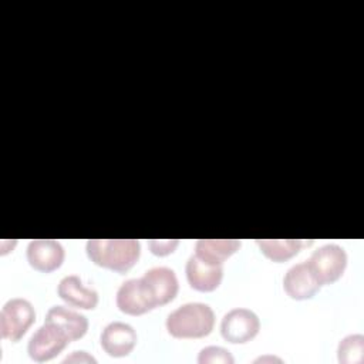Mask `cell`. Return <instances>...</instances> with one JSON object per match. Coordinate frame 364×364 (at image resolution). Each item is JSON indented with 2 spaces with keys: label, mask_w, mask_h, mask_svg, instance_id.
<instances>
[{
  "label": "cell",
  "mask_w": 364,
  "mask_h": 364,
  "mask_svg": "<svg viewBox=\"0 0 364 364\" xmlns=\"http://www.w3.org/2000/svg\"><path fill=\"white\" fill-rule=\"evenodd\" d=\"M185 273L192 289L202 293H209L220 286L223 279V266L210 264L196 255H192L186 262Z\"/></svg>",
  "instance_id": "7c38bea8"
},
{
  "label": "cell",
  "mask_w": 364,
  "mask_h": 364,
  "mask_svg": "<svg viewBox=\"0 0 364 364\" xmlns=\"http://www.w3.org/2000/svg\"><path fill=\"white\" fill-rule=\"evenodd\" d=\"M46 321L60 327L71 341L80 340L88 331V318L64 306H53L46 314Z\"/></svg>",
  "instance_id": "5bb4252c"
},
{
  "label": "cell",
  "mask_w": 364,
  "mask_h": 364,
  "mask_svg": "<svg viewBox=\"0 0 364 364\" xmlns=\"http://www.w3.org/2000/svg\"><path fill=\"white\" fill-rule=\"evenodd\" d=\"M313 240L303 239H257L256 245L260 252L276 263L286 262L296 256L303 247L310 246Z\"/></svg>",
  "instance_id": "2e32d148"
},
{
  "label": "cell",
  "mask_w": 364,
  "mask_h": 364,
  "mask_svg": "<svg viewBox=\"0 0 364 364\" xmlns=\"http://www.w3.org/2000/svg\"><path fill=\"white\" fill-rule=\"evenodd\" d=\"M36 321V310L27 299L13 297L0 311V336L11 343L18 341Z\"/></svg>",
  "instance_id": "3957f363"
},
{
  "label": "cell",
  "mask_w": 364,
  "mask_h": 364,
  "mask_svg": "<svg viewBox=\"0 0 364 364\" xmlns=\"http://www.w3.org/2000/svg\"><path fill=\"white\" fill-rule=\"evenodd\" d=\"M57 294L67 304L84 310H92L98 304V291L92 287H87L77 274L64 276L58 286Z\"/></svg>",
  "instance_id": "4fadbf2b"
},
{
  "label": "cell",
  "mask_w": 364,
  "mask_h": 364,
  "mask_svg": "<svg viewBox=\"0 0 364 364\" xmlns=\"http://www.w3.org/2000/svg\"><path fill=\"white\" fill-rule=\"evenodd\" d=\"M199 364H233L235 358L232 353L219 346H208L198 354Z\"/></svg>",
  "instance_id": "ac0fdd59"
},
{
  "label": "cell",
  "mask_w": 364,
  "mask_h": 364,
  "mask_svg": "<svg viewBox=\"0 0 364 364\" xmlns=\"http://www.w3.org/2000/svg\"><path fill=\"white\" fill-rule=\"evenodd\" d=\"M337 360L340 364H361L364 360V336L355 333L340 340Z\"/></svg>",
  "instance_id": "e0dca14e"
},
{
  "label": "cell",
  "mask_w": 364,
  "mask_h": 364,
  "mask_svg": "<svg viewBox=\"0 0 364 364\" xmlns=\"http://www.w3.org/2000/svg\"><path fill=\"white\" fill-rule=\"evenodd\" d=\"M155 306H164L172 301L179 291V282L175 272L166 266L148 269L141 277Z\"/></svg>",
  "instance_id": "9c48e42d"
},
{
  "label": "cell",
  "mask_w": 364,
  "mask_h": 364,
  "mask_svg": "<svg viewBox=\"0 0 364 364\" xmlns=\"http://www.w3.org/2000/svg\"><path fill=\"white\" fill-rule=\"evenodd\" d=\"M178 245H179L178 239H151V240H148L149 250L155 256H168L175 252Z\"/></svg>",
  "instance_id": "d6986e66"
},
{
  "label": "cell",
  "mask_w": 364,
  "mask_h": 364,
  "mask_svg": "<svg viewBox=\"0 0 364 364\" xmlns=\"http://www.w3.org/2000/svg\"><path fill=\"white\" fill-rule=\"evenodd\" d=\"M26 256L28 264L34 270L51 273L61 267L65 257V250L58 240L34 239L27 245Z\"/></svg>",
  "instance_id": "52a82bcc"
},
{
  "label": "cell",
  "mask_w": 364,
  "mask_h": 364,
  "mask_svg": "<svg viewBox=\"0 0 364 364\" xmlns=\"http://www.w3.org/2000/svg\"><path fill=\"white\" fill-rule=\"evenodd\" d=\"M136 341L138 336L135 328L124 321L108 323L100 334V343L102 350L109 357L115 358L128 355L136 346Z\"/></svg>",
  "instance_id": "30bf717a"
},
{
  "label": "cell",
  "mask_w": 364,
  "mask_h": 364,
  "mask_svg": "<svg viewBox=\"0 0 364 364\" xmlns=\"http://www.w3.org/2000/svg\"><path fill=\"white\" fill-rule=\"evenodd\" d=\"M264 361H277V363H282L283 360L276 357V355H260L255 360V363H264Z\"/></svg>",
  "instance_id": "44dd1931"
},
{
  "label": "cell",
  "mask_w": 364,
  "mask_h": 364,
  "mask_svg": "<svg viewBox=\"0 0 364 364\" xmlns=\"http://www.w3.org/2000/svg\"><path fill=\"white\" fill-rule=\"evenodd\" d=\"M115 301L117 307L129 316H141L156 307L142 279L125 280L117 290Z\"/></svg>",
  "instance_id": "ba28073f"
},
{
  "label": "cell",
  "mask_w": 364,
  "mask_h": 364,
  "mask_svg": "<svg viewBox=\"0 0 364 364\" xmlns=\"http://www.w3.org/2000/svg\"><path fill=\"white\" fill-rule=\"evenodd\" d=\"M63 363H97V358L92 357L91 354H88L87 351H73L70 355H67Z\"/></svg>",
  "instance_id": "ffe728a7"
},
{
  "label": "cell",
  "mask_w": 364,
  "mask_h": 364,
  "mask_svg": "<svg viewBox=\"0 0 364 364\" xmlns=\"http://www.w3.org/2000/svg\"><path fill=\"white\" fill-rule=\"evenodd\" d=\"M320 284H331L337 282L347 267V252L336 243H327L310 255L306 260Z\"/></svg>",
  "instance_id": "277c9868"
},
{
  "label": "cell",
  "mask_w": 364,
  "mask_h": 364,
  "mask_svg": "<svg viewBox=\"0 0 364 364\" xmlns=\"http://www.w3.org/2000/svg\"><path fill=\"white\" fill-rule=\"evenodd\" d=\"M68 343H71V340L60 327L44 321L28 340L27 353L31 360L44 363L57 357Z\"/></svg>",
  "instance_id": "8992f818"
},
{
  "label": "cell",
  "mask_w": 364,
  "mask_h": 364,
  "mask_svg": "<svg viewBox=\"0 0 364 364\" xmlns=\"http://www.w3.org/2000/svg\"><path fill=\"white\" fill-rule=\"evenodd\" d=\"M85 252L94 264L125 273L138 262L141 243L136 239H90Z\"/></svg>",
  "instance_id": "6da1fadb"
},
{
  "label": "cell",
  "mask_w": 364,
  "mask_h": 364,
  "mask_svg": "<svg viewBox=\"0 0 364 364\" xmlns=\"http://www.w3.org/2000/svg\"><path fill=\"white\" fill-rule=\"evenodd\" d=\"M320 287L321 284L313 274L307 262L293 264L283 277V289L293 300L311 299L320 290Z\"/></svg>",
  "instance_id": "8fae6325"
},
{
  "label": "cell",
  "mask_w": 364,
  "mask_h": 364,
  "mask_svg": "<svg viewBox=\"0 0 364 364\" xmlns=\"http://www.w3.org/2000/svg\"><path fill=\"white\" fill-rule=\"evenodd\" d=\"M165 327L175 338H202L215 327V311L206 303H185L168 314Z\"/></svg>",
  "instance_id": "7a4b0ae2"
},
{
  "label": "cell",
  "mask_w": 364,
  "mask_h": 364,
  "mask_svg": "<svg viewBox=\"0 0 364 364\" xmlns=\"http://www.w3.org/2000/svg\"><path fill=\"white\" fill-rule=\"evenodd\" d=\"M260 330L259 316L245 307L229 310L220 321L222 337L232 344H245L253 340Z\"/></svg>",
  "instance_id": "5b68a950"
},
{
  "label": "cell",
  "mask_w": 364,
  "mask_h": 364,
  "mask_svg": "<svg viewBox=\"0 0 364 364\" xmlns=\"http://www.w3.org/2000/svg\"><path fill=\"white\" fill-rule=\"evenodd\" d=\"M242 246L237 239H199L195 245V255L210 264L223 266L225 260L235 255Z\"/></svg>",
  "instance_id": "9a60e30c"
}]
</instances>
